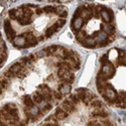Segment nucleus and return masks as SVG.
Segmentation results:
<instances>
[{
  "instance_id": "1",
  "label": "nucleus",
  "mask_w": 126,
  "mask_h": 126,
  "mask_svg": "<svg viewBox=\"0 0 126 126\" xmlns=\"http://www.w3.org/2000/svg\"><path fill=\"white\" fill-rule=\"evenodd\" d=\"M100 72L102 73L104 76H106L107 79H112L113 76L115 75V68L112 65V63L108 61L106 64L102 65V69H101Z\"/></svg>"
},
{
  "instance_id": "2",
  "label": "nucleus",
  "mask_w": 126,
  "mask_h": 126,
  "mask_svg": "<svg viewBox=\"0 0 126 126\" xmlns=\"http://www.w3.org/2000/svg\"><path fill=\"white\" fill-rule=\"evenodd\" d=\"M4 31L6 33V36H7L8 40L13 43V40L15 39V32H14L12 26H11V23H10L9 19L4 20Z\"/></svg>"
},
{
  "instance_id": "3",
  "label": "nucleus",
  "mask_w": 126,
  "mask_h": 126,
  "mask_svg": "<svg viewBox=\"0 0 126 126\" xmlns=\"http://www.w3.org/2000/svg\"><path fill=\"white\" fill-rule=\"evenodd\" d=\"M24 36H25V39H26V45H25L24 47H34L38 44V39L36 38V36L31 32V31L25 33Z\"/></svg>"
},
{
  "instance_id": "4",
  "label": "nucleus",
  "mask_w": 126,
  "mask_h": 126,
  "mask_svg": "<svg viewBox=\"0 0 126 126\" xmlns=\"http://www.w3.org/2000/svg\"><path fill=\"white\" fill-rule=\"evenodd\" d=\"M62 109L65 110L67 113H72L76 110V104H74L70 99L65 100L62 104Z\"/></svg>"
},
{
  "instance_id": "5",
  "label": "nucleus",
  "mask_w": 126,
  "mask_h": 126,
  "mask_svg": "<svg viewBox=\"0 0 126 126\" xmlns=\"http://www.w3.org/2000/svg\"><path fill=\"white\" fill-rule=\"evenodd\" d=\"M83 24H84V20H83L82 17L78 18L77 20H75V21H72V25H71L72 31H73L74 33H76V35H77V34L79 33V30H80L81 27L83 26Z\"/></svg>"
},
{
  "instance_id": "6",
  "label": "nucleus",
  "mask_w": 126,
  "mask_h": 126,
  "mask_svg": "<svg viewBox=\"0 0 126 126\" xmlns=\"http://www.w3.org/2000/svg\"><path fill=\"white\" fill-rule=\"evenodd\" d=\"M13 45L15 47H18V48H22L25 47L26 45V39H25V36L24 34H21L19 36H16L15 39L13 40Z\"/></svg>"
},
{
  "instance_id": "7",
  "label": "nucleus",
  "mask_w": 126,
  "mask_h": 126,
  "mask_svg": "<svg viewBox=\"0 0 126 126\" xmlns=\"http://www.w3.org/2000/svg\"><path fill=\"white\" fill-rule=\"evenodd\" d=\"M96 40H95V38L94 37H91V36H87L86 38H85V41L82 44V46H84V47H88V48H94L96 47Z\"/></svg>"
},
{
  "instance_id": "8",
  "label": "nucleus",
  "mask_w": 126,
  "mask_h": 126,
  "mask_svg": "<svg viewBox=\"0 0 126 126\" xmlns=\"http://www.w3.org/2000/svg\"><path fill=\"white\" fill-rule=\"evenodd\" d=\"M22 68H23V66L20 64V63H15V64H13V65L10 67L8 70H9V71H11L15 76H18V75L20 74V72L22 71Z\"/></svg>"
},
{
  "instance_id": "9",
  "label": "nucleus",
  "mask_w": 126,
  "mask_h": 126,
  "mask_svg": "<svg viewBox=\"0 0 126 126\" xmlns=\"http://www.w3.org/2000/svg\"><path fill=\"white\" fill-rule=\"evenodd\" d=\"M68 115H69V113H67L65 110H63L62 108H57L56 114L54 115V116H55L58 120H64L65 118L68 117Z\"/></svg>"
},
{
  "instance_id": "10",
  "label": "nucleus",
  "mask_w": 126,
  "mask_h": 126,
  "mask_svg": "<svg viewBox=\"0 0 126 126\" xmlns=\"http://www.w3.org/2000/svg\"><path fill=\"white\" fill-rule=\"evenodd\" d=\"M55 13L64 19V18H66L68 16V9L65 8L64 6H60V7H57L55 9Z\"/></svg>"
},
{
  "instance_id": "11",
  "label": "nucleus",
  "mask_w": 126,
  "mask_h": 126,
  "mask_svg": "<svg viewBox=\"0 0 126 126\" xmlns=\"http://www.w3.org/2000/svg\"><path fill=\"white\" fill-rule=\"evenodd\" d=\"M91 115L93 117H102V118H106L108 116V113L103 110V109H95L94 111L91 112Z\"/></svg>"
},
{
  "instance_id": "12",
  "label": "nucleus",
  "mask_w": 126,
  "mask_h": 126,
  "mask_svg": "<svg viewBox=\"0 0 126 126\" xmlns=\"http://www.w3.org/2000/svg\"><path fill=\"white\" fill-rule=\"evenodd\" d=\"M60 80L63 82V84H72L73 82L75 81V75L72 74V73L70 72L63 78H60Z\"/></svg>"
},
{
  "instance_id": "13",
  "label": "nucleus",
  "mask_w": 126,
  "mask_h": 126,
  "mask_svg": "<svg viewBox=\"0 0 126 126\" xmlns=\"http://www.w3.org/2000/svg\"><path fill=\"white\" fill-rule=\"evenodd\" d=\"M59 28H60V26H59L58 23L56 22L55 24H52L50 27H48V28L47 29V31H46V36H47V37L52 36V35H54V33H56L57 31L59 30Z\"/></svg>"
},
{
  "instance_id": "14",
  "label": "nucleus",
  "mask_w": 126,
  "mask_h": 126,
  "mask_svg": "<svg viewBox=\"0 0 126 126\" xmlns=\"http://www.w3.org/2000/svg\"><path fill=\"white\" fill-rule=\"evenodd\" d=\"M71 84H61L59 86V92L62 94V95H64V94H68L71 92Z\"/></svg>"
},
{
  "instance_id": "15",
  "label": "nucleus",
  "mask_w": 126,
  "mask_h": 126,
  "mask_svg": "<svg viewBox=\"0 0 126 126\" xmlns=\"http://www.w3.org/2000/svg\"><path fill=\"white\" fill-rule=\"evenodd\" d=\"M19 8L23 11V16H24V17L31 18V16H32V14H33V11H32L31 9H29V7H27L26 5H21Z\"/></svg>"
},
{
  "instance_id": "16",
  "label": "nucleus",
  "mask_w": 126,
  "mask_h": 126,
  "mask_svg": "<svg viewBox=\"0 0 126 126\" xmlns=\"http://www.w3.org/2000/svg\"><path fill=\"white\" fill-rule=\"evenodd\" d=\"M32 99H33V101H34L36 104H40V103H43V101L45 100V99H44V95H43V93H40L39 91H36V92H34V93H33Z\"/></svg>"
},
{
  "instance_id": "17",
  "label": "nucleus",
  "mask_w": 126,
  "mask_h": 126,
  "mask_svg": "<svg viewBox=\"0 0 126 126\" xmlns=\"http://www.w3.org/2000/svg\"><path fill=\"white\" fill-rule=\"evenodd\" d=\"M22 101H23V104H24V106H25L26 108H31V107L33 106V103H34V101H33V99L31 98L29 95L24 96Z\"/></svg>"
},
{
  "instance_id": "18",
  "label": "nucleus",
  "mask_w": 126,
  "mask_h": 126,
  "mask_svg": "<svg viewBox=\"0 0 126 126\" xmlns=\"http://www.w3.org/2000/svg\"><path fill=\"white\" fill-rule=\"evenodd\" d=\"M101 18L104 20L105 22H107V23L112 22V19H111V17H110V15H109L107 10H103V11L101 12Z\"/></svg>"
},
{
  "instance_id": "19",
  "label": "nucleus",
  "mask_w": 126,
  "mask_h": 126,
  "mask_svg": "<svg viewBox=\"0 0 126 126\" xmlns=\"http://www.w3.org/2000/svg\"><path fill=\"white\" fill-rule=\"evenodd\" d=\"M57 66L59 67V69H66L68 71H71V65L69 62H66V61H63V62H60L57 64Z\"/></svg>"
},
{
  "instance_id": "20",
  "label": "nucleus",
  "mask_w": 126,
  "mask_h": 126,
  "mask_svg": "<svg viewBox=\"0 0 126 126\" xmlns=\"http://www.w3.org/2000/svg\"><path fill=\"white\" fill-rule=\"evenodd\" d=\"M102 26V29L104 30V32L105 33H107V34H113L114 33V31H115V27L113 25H101Z\"/></svg>"
},
{
  "instance_id": "21",
  "label": "nucleus",
  "mask_w": 126,
  "mask_h": 126,
  "mask_svg": "<svg viewBox=\"0 0 126 126\" xmlns=\"http://www.w3.org/2000/svg\"><path fill=\"white\" fill-rule=\"evenodd\" d=\"M17 21L19 22V24H21V25H29L30 23H32V19L22 16L21 18H19Z\"/></svg>"
},
{
  "instance_id": "22",
  "label": "nucleus",
  "mask_w": 126,
  "mask_h": 126,
  "mask_svg": "<svg viewBox=\"0 0 126 126\" xmlns=\"http://www.w3.org/2000/svg\"><path fill=\"white\" fill-rule=\"evenodd\" d=\"M59 48H60V47H59L58 46H49V47H46L45 49L47 50V55H50V54H54V52L58 51V49H59Z\"/></svg>"
},
{
  "instance_id": "23",
  "label": "nucleus",
  "mask_w": 126,
  "mask_h": 126,
  "mask_svg": "<svg viewBox=\"0 0 126 126\" xmlns=\"http://www.w3.org/2000/svg\"><path fill=\"white\" fill-rule=\"evenodd\" d=\"M90 106H91V107H93V108L99 109V107H101V106H102V102H101L100 100H97V99L92 100V101H91V103H90Z\"/></svg>"
},
{
  "instance_id": "24",
  "label": "nucleus",
  "mask_w": 126,
  "mask_h": 126,
  "mask_svg": "<svg viewBox=\"0 0 126 126\" xmlns=\"http://www.w3.org/2000/svg\"><path fill=\"white\" fill-rule=\"evenodd\" d=\"M20 64H21L23 67H27V66H29L31 63H32V61H31L28 57H26V58H22L21 60H20Z\"/></svg>"
},
{
  "instance_id": "25",
  "label": "nucleus",
  "mask_w": 126,
  "mask_h": 126,
  "mask_svg": "<svg viewBox=\"0 0 126 126\" xmlns=\"http://www.w3.org/2000/svg\"><path fill=\"white\" fill-rule=\"evenodd\" d=\"M38 89L43 90V93H51L52 90H50V88L47 85V84H43V85H38Z\"/></svg>"
},
{
  "instance_id": "26",
  "label": "nucleus",
  "mask_w": 126,
  "mask_h": 126,
  "mask_svg": "<svg viewBox=\"0 0 126 126\" xmlns=\"http://www.w3.org/2000/svg\"><path fill=\"white\" fill-rule=\"evenodd\" d=\"M3 77H4V78H6V79L8 80V79H12V78H14V77H15V75L13 74V73H12L11 71L7 70V71H5V72L3 73Z\"/></svg>"
},
{
  "instance_id": "27",
  "label": "nucleus",
  "mask_w": 126,
  "mask_h": 126,
  "mask_svg": "<svg viewBox=\"0 0 126 126\" xmlns=\"http://www.w3.org/2000/svg\"><path fill=\"white\" fill-rule=\"evenodd\" d=\"M71 71H68V70H66V69H59V71H58V76H59V78H63L64 76H66L68 73H70Z\"/></svg>"
},
{
  "instance_id": "28",
  "label": "nucleus",
  "mask_w": 126,
  "mask_h": 126,
  "mask_svg": "<svg viewBox=\"0 0 126 126\" xmlns=\"http://www.w3.org/2000/svg\"><path fill=\"white\" fill-rule=\"evenodd\" d=\"M70 100H71L73 103H74V104H78V103L81 101V99H80V97H79L78 94H74V95H72L71 98H70Z\"/></svg>"
},
{
  "instance_id": "29",
  "label": "nucleus",
  "mask_w": 126,
  "mask_h": 126,
  "mask_svg": "<svg viewBox=\"0 0 126 126\" xmlns=\"http://www.w3.org/2000/svg\"><path fill=\"white\" fill-rule=\"evenodd\" d=\"M55 7L54 6H51V5H46L45 7H44V11L46 12V13H50V12H52V11H55Z\"/></svg>"
},
{
  "instance_id": "30",
  "label": "nucleus",
  "mask_w": 126,
  "mask_h": 126,
  "mask_svg": "<svg viewBox=\"0 0 126 126\" xmlns=\"http://www.w3.org/2000/svg\"><path fill=\"white\" fill-rule=\"evenodd\" d=\"M7 87H8V80L3 77V79H1V91L5 90Z\"/></svg>"
},
{
  "instance_id": "31",
  "label": "nucleus",
  "mask_w": 126,
  "mask_h": 126,
  "mask_svg": "<svg viewBox=\"0 0 126 126\" xmlns=\"http://www.w3.org/2000/svg\"><path fill=\"white\" fill-rule=\"evenodd\" d=\"M51 96H52V98H55L57 100L62 99V94L58 91H51Z\"/></svg>"
},
{
  "instance_id": "32",
  "label": "nucleus",
  "mask_w": 126,
  "mask_h": 126,
  "mask_svg": "<svg viewBox=\"0 0 126 126\" xmlns=\"http://www.w3.org/2000/svg\"><path fill=\"white\" fill-rule=\"evenodd\" d=\"M117 62H118V65H120V66H126V56L119 57Z\"/></svg>"
},
{
  "instance_id": "33",
  "label": "nucleus",
  "mask_w": 126,
  "mask_h": 126,
  "mask_svg": "<svg viewBox=\"0 0 126 126\" xmlns=\"http://www.w3.org/2000/svg\"><path fill=\"white\" fill-rule=\"evenodd\" d=\"M46 56H47V52L46 49H41V50H38L36 52V57L37 58H45Z\"/></svg>"
},
{
  "instance_id": "34",
  "label": "nucleus",
  "mask_w": 126,
  "mask_h": 126,
  "mask_svg": "<svg viewBox=\"0 0 126 126\" xmlns=\"http://www.w3.org/2000/svg\"><path fill=\"white\" fill-rule=\"evenodd\" d=\"M100 62H101V64H102V65L106 64V63L108 62V55H107V54L103 55V56L100 58Z\"/></svg>"
},
{
  "instance_id": "35",
  "label": "nucleus",
  "mask_w": 126,
  "mask_h": 126,
  "mask_svg": "<svg viewBox=\"0 0 126 126\" xmlns=\"http://www.w3.org/2000/svg\"><path fill=\"white\" fill-rule=\"evenodd\" d=\"M6 58H7V54H6V51H1V66L4 64V62L6 61Z\"/></svg>"
},
{
  "instance_id": "36",
  "label": "nucleus",
  "mask_w": 126,
  "mask_h": 126,
  "mask_svg": "<svg viewBox=\"0 0 126 126\" xmlns=\"http://www.w3.org/2000/svg\"><path fill=\"white\" fill-rule=\"evenodd\" d=\"M66 22H67V20L66 19H58V21H57V23H58V25L60 26V27H62V26H64L65 24H66Z\"/></svg>"
},
{
  "instance_id": "37",
  "label": "nucleus",
  "mask_w": 126,
  "mask_h": 126,
  "mask_svg": "<svg viewBox=\"0 0 126 126\" xmlns=\"http://www.w3.org/2000/svg\"><path fill=\"white\" fill-rule=\"evenodd\" d=\"M88 126H101V124L96 122V121H91L88 123Z\"/></svg>"
},
{
  "instance_id": "38",
  "label": "nucleus",
  "mask_w": 126,
  "mask_h": 126,
  "mask_svg": "<svg viewBox=\"0 0 126 126\" xmlns=\"http://www.w3.org/2000/svg\"><path fill=\"white\" fill-rule=\"evenodd\" d=\"M50 109H51V105L47 104V105H46V106H45V108H44V110H43V113H46L47 111H48V110H50Z\"/></svg>"
},
{
  "instance_id": "39",
  "label": "nucleus",
  "mask_w": 126,
  "mask_h": 126,
  "mask_svg": "<svg viewBox=\"0 0 126 126\" xmlns=\"http://www.w3.org/2000/svg\"><path fill=\"white\" fill-rule=\"evenodd\" d=\"M43 12H45V11H44V8H37V9L35 10V14H36V15H40Z\"/></svg>"
},
{
  "instance_id": "40",
  "label": "nucleus",
  "mask_w": 126,
  "mask_h": 126,
  "mask_svg": "<svg viewBox=\"0 0 126 126\" xmlns=\"http://www.w3.org/2000/svg\"><path fill=\"white\" fill-rule=\"evenodd\" d=\"M102 123H103L104 126H111L112 125V123L109 120H104V121H102Z\"/></svg>"
},
{
  "instance_id": "41",
  "label": "nucleus",
  "mask_w": 126,
  "mask_h": 126,
  "mask_svg": "<svg viewBox=\"0 0 126 126\" xmlns=\"http://www.w3.org/2000/svg\"><path fill=\"white\" fill-rule=\"evenodd\" d=\"M28 58H29L31 61H32V62H34V61H35V58H36V56H34L33 54H30V55L28 56Z\"/></svg>"
},
{
  "instance_id": "42",
  "label": "nucleus",
  "mask_w": 126,
  "mask_h": 126,
  "mask_svg": "<svg viewBox=\"0 0 126 126\" xmlns=\"http://www.w3.org/2000/svg\"><path fill=\"white\" fill-rule=\"evenodd\" d=\"M107 11H108V13H109V15H110V17H111V19L113 20V17H114V14H113V11L111 9H107Z\"/></svg>"
},
{
  "instance_id": "43",
  "label": "nucleus",
  "mask_w": 126,
  "mask_h": 126,
  "mask_svg": "<svg viewBox=\"0 0 126 126\" xmlns=\"http://www.w3.org/2000/svg\"><path fill=\"white\" fill-rule=\"evenodd\" d=\"M26 6L27 7H31V8H36V9L38 8V6L36 4H26Z\"/></svg>"
},
{
  "instance_id": "44",
  "label": "nucleus",
  "mask_w": 126,
  "mask_h": 126,
  "mask_svg": "<svg viewBox=\"0 0 126 126\" xmlns=\"http://www.w3.org/2000/svg\"><path fill=\"white\" fill-rule=\"evenodd\" d=\"M45 126H59V124H57V123H47Z\"/></svg>"
},
{
  "instance_id": "45",
  "label": "nucleus",
  "mask_w": 126,
  "mask_h": 126,
  "mask_svg": "<svg viewBox=\"0 0 126 126\" xmlns=\"http://www.w3.org/2000/svg\"><path fill=\"white\" fill-rule=\"evenodd\" d=\"M44 39H45V37H44V36H40V37L38 38V40H44Z\"/></svg>"
},
{
  "instance_id": "46",
  "label": "nucleus",
  "mask_w": 126,
  "mask_h": 126,
  "mask_svg": "<svg viewBox=\"0 0 126 126\" xmlns=\"http://www.w3.org/2000/svg\"><path fill=\"white\" fill-rule=\"evenodd\" d=\"M111 126H116V125H115V124H113V123H112V125H111Z\"/></svg>"
}]
</instances>
